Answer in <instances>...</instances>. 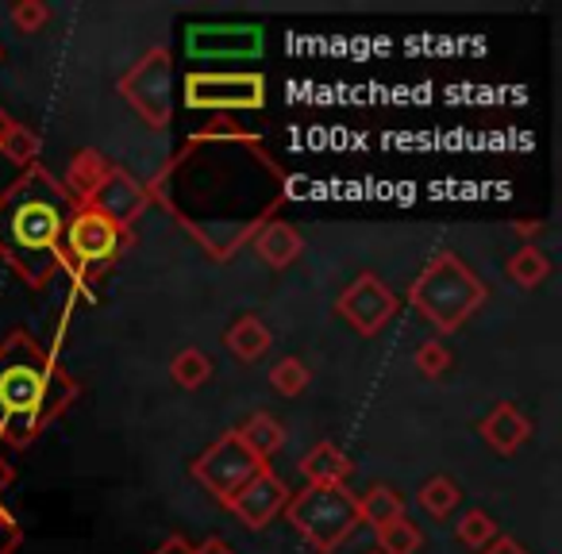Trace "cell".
Instances as JSON below:
<instances>
[{
	"mask_svg": "<svg viewBox=\"0 0 562 554\" xmlns=\"http://www.w3.org/2000/svg\"><path fill=\"white\" fill-rule=\"evenodd\" d=\"M285 500H290V489H285V482H281V477L273 474L270 466H262L247 485H243L239 493H232V497L224 500V508L243 523V528L262 531L266 523H270L273 516L285 508Z\"/></svg>",
	"mask_w": 562,
	"mask_h": 554,
	"instance_id": "obj_11",
	"label": "cell"
},
{
	"mask_svg": "<svg viewBox=\"0 0 562 554\" xmlns=\"http://www.w3.org/2000/svg\"><path fill=\"white\" fill-rule=\"evenodd\" d=\"M74 204L43 166L24 170L0 193V262L32 290L63 265V231Z\"/></svg>",
	"mask_w": 562,
	"mask_h": 554,
	"instance_id": "obj_1",
	"label": "cell"
},
{
	"mask_svg": "<svg viewBox=\"0 0 562 554\" xmlns=\"http://www.w3.org/2000/svg\"><path fill=\"white\" fill-rule=\"evenodd\" d=\"M170 377L178 389H201L204 382L212 377V359L201 351V347H181L178 354L170 359Z\"/></svg>",
	"mask_w": 562,
	"mask_h": 554,
	"instance_id": "obj_22",
	"label": "cell"
},
{
	"mask_svg": "<svg viewBox=\"0 0 562 554\" xmlns=\"http://www.w3.org/2000/svg\"><path fill=\"white\" fill-rule=\"evenodd\" d=\"M416 500H420V508L431 516V520H447V516L454 512V505L462 500V489L447 474H439V477H428V482L420 485Z\"/></svg>",
	"mask_w": 562,
	"mask_h": 554,
	"instance_id": "obj_23",
	"label": "cell"
},
{
	"mask_svg": "<svg viewBox=\"0 0 562 554\" xmlns=\"http://www.w3.org/2000/svg\"><path fill=\"white\" fill-rule=\"evenodd\" d=\"M262 466H270V462L255 459L250 446L239 439V431H224L209 451L196 454V462L189 466V474H193V482H201L204 489L224 505V500L232 497V493H239Z\"/></svg>",
	"mask_w": 562,
	"mask_h": 554,
	"instance_id": "obj_7",
	"label": "cell"
},
{
	"mask_svg": "<svg viewBox=\"0 0 562 554\" xmlns=\"http://www.w3.org/2000/svg\"><path fill=\"white\" fill-rule=\"evenodd\" d=\"M224 343L232 347V354L239 362H258V359H266V354H270L273 336H270V328H266V324L258 320L255 313H243L239 320L227 328Z\"/></svg>",
	"mask_w": 562,
	"mask_h": 554,
	"instance_id": "obj_17",
	"label": "cell"
},
{
	"mask_svg": "<svg viewBox=\"0 0 562 554\" xmlns=\"http://www.w3.org/2000/svg\"><path fill=\"white\" fill-rule=\"evenodd\" d=\"M413 362H416V370H420L424 377H439V374H447V370H451V351H447L439 339H424V343L416 347Z\"/></svg>",
	"mask_w": 562,
	"mask_h": 554,
	"instance_id": "obj_27",
	"label": "cell"
},
{
	"mask_svg": "<svg viewBox=\"0 0 562 554\" xmlns=\"http://www.w3.org/2000/svg\"><path fill=\"white\" fill-rule=\"evenodd\" d=\"M281 512L305 535V543L316 554H331L359 528V508H355V497L347 489H313L308 485L301 493H290Z\"/></svg>",
	"mask_w": 562,
	"mask_h": 554,
	"instance_id": "obj_4",
	"label": "cell"
},
{
	"mask_svg": "<svg viewBox=\"0 0 562 554\" xmlns=\"http://www.w3.org/2000/svg\"><path fill=\"white\" fill-rule=\"evenodd\" d=\"M147 204H150V189L139 185L127 170H116V166H112L104 185L97 189V196H93V208H101L109 219H116L124 231H132V224L143 216Z\"/></svg>",
	"mask_w": 562,
	"mask_h": 554,
	"instance_id": "obj_12",
	"label": "cell"
},
{
	"mask_svg": "<svg viewBox=\"0 0 562 554\" xmlns=\"http://www.w3.org/2000/svg\"><path fill=\"white\" fill-rule=\"evenodd\" d=\"M513 231L516 235H539V231H543V219H516Z\"/></svg>",
	"mask_w": 562,
	"mask_h": 554,
	"instance_id": "obj_32",
	"label": "cell"
},
{
	"mask_svg": "<svg viewBox=\"0 0 562 554\" xmlns=\"http://www.w3.org/2000/svg\"><path fill=\"white\" fill-rule=\"evenodd\" d=\"M255 250H258V258H262L266 265H273V270H285V265H293L301 258L305 242H301V235H297V227H293V224H285V219H270V224L255 235Z\"/></svg>",
	"mask_w": 562,
	"mask_h": 554,
	"instance_id": "obj_16",
	"label": "cell"
},
{
	"mask_svg": "<svg viewBox=\"0 0 562 554\" xmlns=\"http://www.w3.org/2000/svg\"><path fill=\"white\" fill-rule=\"evenodd\" d=\"M370 554H382V551H370Z\"/></svg>",
	"mask_w": 562,
	"mask_h": 554,
	"instance_id": "obj_35",
	"label": "cell"
},
{
	"mask_svg": "<svg viewBox=\"0 0 562 554\" xmlns=\"http://www.w3.org/2000/svg\"><path fill=\"white\" fill-rule=\"evenodd\" d=\"M308 382H313V370L301 359H278L270 366V385L281 397H301L308 389Z\"/></svg>",
	"mask_w": 562,
	"mask_h": 554,
	"instance_id": "obj_26",
	"label": "cell"
},
{
	"mask_svg": "<svg viewBox=\"0 0 562 554\" xmlns=\"http://www.w3.org/2000/svg\"><path fill=\"white\" fill-rule=\"evenodd\" d=\"M490 554H524V551H520V546H516V543H508V539H501V543L493 546Z\"/></svg>",
	"mask_w": 562,
	"mask_h": 554,
	"instance_id": "obj_33",
	"label": "cell"
},
{
	"mask_svg": "<svg viewBox=\"0 0 562 554\" xmlns=\"http://www.w3.org/2000/svg\"><path fill=\"white\" fill-rule=\"evenodd\" d=\"M454 539H459L462 546H470V551H482V546H490L493 539H497V523H493V516L482 512V508H470V512H462L459 523H454Z\"/></svg>",
	"mask_w": 562,
	"mask_h": 554,
	"instance_id": "obj_25",
	"label": "cell"
},
{
	"mask_svg": "<svg viewBox=\"0 0 562 554\" xmlns=\"http://www.w3.org/2000/svg\"><path fill=\"white\" fill-rule=\"evenodd\" d=\"M508 278H513L520 290H536V285H543L547 278H551V262H547V255L536 242H524V247L508 258Z\"/></svg>",
	"mask_w": 562,
	"mask_h": 554,
	"instance_id": "obj_21",
	"label": "cell"
},
{
	"mask_svg": "<svg viewBox=\"0 0 562 554\" xmlns=\"http://www.w3.org/2000/svg\"><path fill=\"white\" fill-rule=\"evenodd\" d=\"M193 554H235V551H232V546H227L220 535H209L201 546H193Z\"/></svg>",
	"mask_w": 562,
	"mask_h": 554,
	"instance_id": "obj_31",
	"label": "cell"
},
{
	"mask_svg": "<svg viewBox=\"0 0 562 554\" xmlns=\"http://www.w3.org/2000/svg\"><path fill=\"white\" fill-rule=\"evenodd\" d=\"M186 104L201 112H235V109H262L266 104V78L262 74H212L193 70L186 78Z\"/></svg>",
	"mask_w": 562,
	"mask_h": 554,
	"instance_id": "obj_8",
	"label": "cell"
},
{
	"mask_svg": "<svg viewBox=\"0 0 562 554\" xmlns=\"http://www.w3.org/2000/svg\"><path fill=\"white\" fill-rule=\"evenodd\" d=\"M189 58H255L262 50V27L258 24H193L186 32Z\"/></svg>",
	"mask_w": 562,
	"mask_h": 554,
	"instance_id": "obj_10",
	"label": "cell"
},
{
	"mask_svg": "<svg viewBox=\"0 0 562 554\" xmlns=\"http://www.w3.org/2000/svg\"><path fill=\"white\" fill-rule=\"evenodd\" d=\"M301 474L313 489H344V482L351 477V459L336 443H316L301 459Z\"/></svg>",
	"mask_w": 562,
	"mask_h": 554,
	"instance_id": "obj_15",
	"label": "cell"
},
{
	"mask_svg": "<svg viewBox=\"0 0 562 554\" xmlns=\"http://www.w3.org/2000/svg\"><path fill=\"white\" fill-rule=\"evenodd\" d=\"M74 397L78 382L32 331L16 328L0 339V443L12 451L32 446Z\"/></svg>",
	"mask_w": 562,
	"mask_h": 554,
	"instance_id": "obj_2",
	"label": "cell"
},
{
	"mask_svg": "<svg viewBox=\"0 0 562 554\" xmlns=\"http://www.w3.org/2000/svg\"><path fill=\"white\" fill-rule=\"evenodd\" d=\"M355 508H359V523H370V528H385L390 520L405 516V500L390 489V485H374L370 493L355 497Z\"/></svg>",
	"mask_w": 562,
	"mask_h": 554,
	"instance_id": "obj_20",
	"label": "cell"
},
{
	"mask_svg": "<svg viewBox=\"0 0 562 554\" xmlns=\"http://www.w3.org/2000/svg\"><path fill=\"white\" fill-rule=\"evenodd\" d=\"M127 235L132 231H124L116 219H109L101 208H93V204L74 208L63 231V265L78 282H93L97 273L116 262Z\"/></svg>",
	"mask_w": 562,
	"mask_h": 554,
	"instance_id": "obj_5",
	"label": "cell"
},
{
	"mask_svg": "<svg viewBox=\"0 0 562 554\" xmlns=\"http://www.w3.org/2000/svg\"><path fill=\"white\" fill-rule=\"evenodd\" d=\"M477 436L490 443V451L497 454H516L524 443H528L531 436V423L524 420V412L516 405H508V400H501L497 408H493L490 416H485L482 423H477Z\"/></svg>",
	"mask_w": 562,
	"mask_h": 554,
	"instance_id": "obj_13",
	"label": "cell"
},
{
	"mask_svg": "<svg viewBox=\"0 0 562 554\" xmlns=\"http://www.w3.org/2000/svg\"><path fill=\"white\" fill-rule=\"evenodd\" d=\"M235 431H239V439L250 446V454L262 462L270 459V454H278L281 443H285V428H281L270 412H255L243 428H235Z\"/></svg>",
	"mask_w": 562,
	"mask_h": 554,
	"instance_id": "obj_19",
	"label": "cell"
},
{
	"mask_svg": "<svg viewBox=\"0 0 562 554\" xmlns=\"http://www.w3.org/2000/svg\"><path fill=\"white\" fill-rule=\"evenodd\" d=\"M408 305L436 331L451 336V331H459L485 305V285L459 255L443 250V255H436L420 270V278L408 290Z\"/></svg>",
	"mask_w": 562,
	"mask_h": 554,
	"instance_id": "obj_3",
	"label": "cell"
},
{
	"mask_svg": "<svg viewBox=\"0 0 562 554\" xmlns=\"http://www.w3.org/2000/svg\"><path fill=\"white\" fill-rule=\"evenodd\" d=\"M424 543L420 528H416L408 516H397V520H390L385 528H378V551L382 554H416Z\"/></svg>",
	"mask_w": 562,
	"mask_h": 554,
	"instance_id": "obj_24",
	"label": "cell"
},
{
	"mask_svg": "<svg viewBox=\"0 0 562 554\" xmlns=\"http://www.w3.org/2000/svg\"><path fill=\"white\" fill-rule=\"evenodd\" d=\"M120 97L147 127L162 132L173 116V63L166 47H150L132 70L120 78Z\"/></svg>",
	"mask_w": 562,
	"mask_h": 554,
	"instance_id": "obj_6",
	"label": "cell"
},
{
	"mask_svg": "<svg viewBox=\"0 0 562 554\" xmlns=\"http://www.w3.org/2000/svg\"><path fill=\"white\" fill-rule=\"evenodd\" d=\"M0 155L12 158L16 166H24V170L40 166V155H43L40 135L27 124H20V120H12L4 109H0Z\"/></svg>",
	"mask_w": 562,
	"mask_h": 554,
	"instance_id": "obj_18",
	"label": "cell"
},
{
	"mask_svg": "<svg viewBox=\"0 0 562 554\" xmlns=\"http://www.w3.org/2000/svg\"><path fill=\"white\" fill-rule=\"evenodd\" d=\"M20 539H24V531H20L16 516H12L9 508L0 505V554H16Z\"/></svg>",
	"mask_w": 562,
	"mask_h": 554,
	"instance_id": "obj_29",
	"label": "cell"
},
{
	"mask_svg": "<svg viewBox=\"0 0 562 554\" xmlns=\"http://www.w3.org/2000/svg\"><path fill=\"white\" fill-rule=\"evenodd\" d=\"M339 316H344L359 336L374 339L378 331L397 316V297L390 293V285L378 282L374 273H359V278L347 285L344 297H339Z\"/></svg>",
	"mask_w": 562,
	"mask_h": 554,
	"instance_id": "obj_9",
	"label": "cell"
},
{
	"mask_svg": "<svg viewBox=\"0 0 562 554\" xmlns=\"http://www.w3.org/2000/svg\"><path fill=\"white\" fill-rule=\"evenodd\" d=\"M47 24H50V9L43 0H20L16 9H12V27H16L20 35H35Z\"/></svg>",
	"mask_w": 562,
	"mask_h": 554,
	"instance_id": "obj_28",
	"label": "cell"
},
{
	"mask_svg": "<svg viewBox=\"0 0 562 554\" xmlns=\"http://www.w3.org/2000/svg\"><path fill=\"white\" fill-rule=\"evenodd\" d=\"M4 482H12V470L4 466V462H0V485H4Z\"/></svg>",
	"mask_w": 562,
	"mask_h": 554,
	"instance_id": "obj_34",
	"label": "cell"
},
{
	"mask_svg": "<svg viewBox=\"0 0 562 554\" xmlns=\"http://www.w3.org/2000/svg\"><path fill=\"white\" fill-rule=\"evenodd\" d=\"M109 158L97 155V150H78L70 162V170H66V181H63V193L70 196L74 208H86V204H93L97 189L104 185V178H109Z\"/></svg>",
	"mask_w": 562,
	"mask_h": 554,
	"instance_id": "obj_14",
	"label": "cell"
},
{
	"mask_svg": "<svg viewBox=\"0 0 562 554\" xmlns=\"http://www.w3.org/2000/svg\"><path fill=\"white\" fill-rule=\"evenodd\" d=\"M150 554H193V546H189V539H181V535H170L162 546H155Z\"/></svg>",
	"mask_w": 562,
	"mask_h": 554,
	"instance_id": "obj_30",
	"label": "cell"
}]
</instances>
